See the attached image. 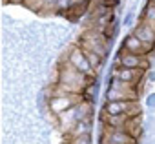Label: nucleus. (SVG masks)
<instances>
[{
  "label": "nucleus",
  "mask_w": 155,
  "mask_h": 144,
  "mask_svg": "<svg viewBox=\"0 0 155 144\" xmlns=\"http://www.w3.org/2000/svg\"><path fill=\"white\" fill-rule=\"evenodd\" d=\"M144 22L155 28V0H151L144 9Z\"/></svg>",
  "instance_id": "nucleus-11"
},
{
  "label": "nucleus",
  "mask_w": 155,
  "mask_h": 144,
  "mask_svg": "<svg viewBox=\"0 0 155 144\" xmlns=\"http://www.w3.org/2000/svg\"><path fill=\"white\" fill-rule=\"evenodd\" d=\"M68 62H69L77 71H81V73H84V75H88V77L93 75V67H91V64L88 62V58H86V55H84V51H82L81 46L73 47V51H71Z\"/></svg>",
  "instance_id": "nucleus-4"
},
{
  "label": "nucleus",
  "mask_w": 155,
  "mask_h": 144,
  "mask_svg": "<svg viewBox=\"0 0 155 144\" xmlns=\"http://www.w3.org/2000/svg\"><path fill=\"white\" fill-rule=\"evenodd\" d=\"M133 35H135L142 44H146V46H150V47L155 46V28L150 26V24H146L144 20L137 26V29H135Z\"/></svg>",
  "instance_id": "nucleus-8"
},
{
  "label": "nucleus",
  "mask_w": 155,
  "mask_h": 144,
  "mask_svg": "<svg viewBox=\"0 0 155 144\" xmlns=\"http://www.w3.org/2000/svg\"><path fill=\"white\" fill-rule=\"evenodd\" d=\"M151 49H153V47L142 44L135 35H130V37L124 40V51H128V53H133V55H146V53L151 51Z\"/></svg>",
  "instance_id": "nucleus-9"
},
{
  "label": "nucleus",
  "mask_w": 155,
  "mask_h": 144,
  "mask_svg": "<svg viewBox=\"0 0 155 144\" xmlns=\"http://www.w3.org/2000/svg\"><path fill=\"white\" fill-rule=\"evenodd\" d=\"M137 93L133 90V84L122 82V80H113L110 91H108V100H135Z\"/></svg>",
  "instance_id": "nucleus-2"
},
{
  "label": "nucleus",
  "mask_w": 155,
  "mask_h": 144,
  "mask_svg": "<svg viewBox=\"0 0 155 144\" xmlns=\"http://www.w3.org/2000/svg\"><path fill=\"white\" fill-rule=\"evenodd\" d=\"M82 51H84V55H86L88 62L91 64L93 71H95V69H99V67L102 66V57H101V55H97L95 51H90V49H86V47H82Z\"/></svg>",
  "instance_id": "nucleus-10"
},
{
  "label": "nucleus",
  "mask_w": 155,
  "mask_h": 144,
  "mask_svg": "<svg viewBox=\"0 0 155 144\" xmlns=\"http://www.w3.org/2000/svg\"><path fill=\"white\" fill-rule=\"evenodd\" d=\"M119 64L122 67H131V69H146L148 67V60L144 58V55H133L124 49L119 55Z\"/></svg>",
  "instance_id": "nucleus-6"
},
{
  "label": "nucleus",
  "mask_w": 155,
  "mask_h": 144,
  "mask_svg": "<svg viewBox=\"0 0 155 144\" xmlns=\"http://www.w3.org/2000/svg\"><path fill=\"white\" fill-rule=\"evenodd\" d=\"M75 100H81V95L57 93V95L51 99L49 106H51V110H53L55 113H64V111H68V110H71V108H75L77 104H79V102H75Z\"/></svg>",
  "instance_id": "nucleus-3"
},
{
  "label": "nucleus",
  "mask_w": 155,
  "mask_h": 144,
  "mask_svg": "<svg viewBox=\"0 0 155 144\" xmlns=\"http://www.w3.org/2000/svg\"><path fill=\"white\" fill-rule=\"evenodd\" d=\"M113 75L117 80H122V82H128V84H137L142 77V69H131V67H115L113 69Z\"/></svg>",
  "instance_id": "nucleus-7"
},
{
  "label": "nucleus",
  "mask_w": 155,
  "mask_h": 144,
  "mask_svg": "<svg viewBox=\"0 0 155 144\" xmlns=\"http://www.w3.org/2000/svg\"><path fill=\"white\" fill-rule=\"evenodd\" d=\"M104 144H135V137L126 129H117L108 126V133L104 135Z\"/></svg>",
  "instance_id": "nucleus-5"
},
{
  "label": "nucleus",
  "mask_w": 155,
  "mask_h": 144,
  "mask_svg": "<svg viewBox=\"0 0 155 144\" xmlns=\"http://www.w3.org/2000/svg\"><path fill=\"white\" fill-rule=\"evenodd\" d=\"M69 144H90V137L88 135H81V137H73V140Z\"/></svg>",
  "instance_id": "nucleus-12"
},
{
  "label": "nucleus",
  "mask_w": 155,
  "mask_h": 144,
  "mask_svg": "<svg viewBox=\"0 0 155 144\" xmlns=\"http://www.w3.org/2000/svg\"><path fill=\"white\" fill-rule=\"evenodd\" d=\"M104 110L108 115H128V117H135L140 111L135 100H108Z\"/></svg>",
  "instance_id": "nucleus-1"
}]
</instances>
